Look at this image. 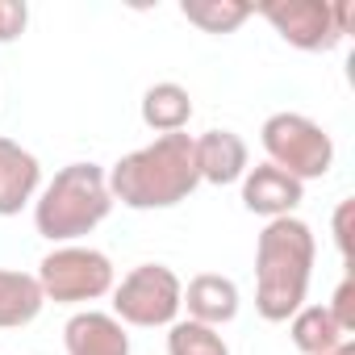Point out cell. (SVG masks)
<instances>
[{
  "label": "cell",
  "instance_id": "obj_1",
  "mask_svg": "<svg viewBox=\"0 0 355 355\" xmlns=\"http://www.w3.org/2000/svg\"><path fill=\"white\" fill-rule=\"evenodd\" d=\"M113 201L125 209H171L197 193L201 171H197V138L180 134H159L155 142L130 150L113 163L105 175Z\"/></svg>",
  "mask_w": 355,
  "mask_h": 355
},
{
  "label": "cell",
  "instance_id": "obj_2",
  "mask_svg": "<svg viewBox=\"0 0 355 355\" xmlns=\"http://www.w3.org/2000/svg\"><path fill=\"white\" fill-rule=\"evenodd\" d=\"M318 243L301 218H276L255 243V309L263 322H288L309 293Z\"/></svg>",
  "mask_w": 355,
  "mask_h": 355
},
{
  "label": "cell",
  "instance_id": "obj_3",
  "mask_svg": "<svg viewBox=\"0 0 355 355\" xmlns=\"http://www.w3.org/2000/svg\"><path fill=\"white\" fill-rule=\"evenodd\" d=\"M109 209H113V193L105 180V167L67 163L63 171H55V180L34 201V226L42 239L67 247V243L92 234L109 218Z\"/></svg>",
  "mask_w": 355,
  "mask_h": 355
},
{
  "label": "cell",
  "instance_id": "obj_4",
  "mask_svg": "<svg viewBox=\"0 0 355 355\" xmlns=\"http://www.w3.org/2000/svg\"><path fill=\"white\" fill-rule=\"evenodd\" d=\"M268 163L288 171L293 180H322L334 163V138L305 113H272L259 130Z\"/></svg>",
  "mask_w": 355,
  "mask_h": 355
},
{
  "label": "cell",
  "instance_id": "obj_5",
  "mask_svg": "<svg viewBox=\"0 0 355 355\" xmlns=\"http://www.w3.org/2000/svg\"><path fill=\"white\" fill-rule=\"evenodd\" d=\"M38 284L42 297L55 305H84V301H101L105 293H113V263L105 251L96 247H55L42 263H38Z\"/></svg>",
  "mask_w": 355,
  "mask_h": 355
},
{
  "label": "cell",
  "instance_id": "obj_6",
  "mask_svg": "<svg viewBox=\"0 0 355 355\" xmlns=\"http://www.w3.org/2000/svg\"><path fill=\"white\" fill-rule=\"evenodd\" d=\"M180 297L184 284L171 268L163 263H138L134 272L121 276V284H113V318L121 326H171L180 313Z\"/></svg>",
  "mask_w": 355,
  "mask_h": 355
},
{
  "label": "cell",
  "instance_id": "obj_7",
  "mask_svg": "<svg viewBox=\"0 0 355 355\" xmlns=\"http://www.w3.org/2000/svg\"><path fill=\"white\" fill-rule=\"evenodd\" d=\"M259 13L297 51H334L351 30L347 0H272Z\"/></svg>",
  "mask_w": 355,
  "mask_h": 355
},
{
  "label": "cell",
  "instance_id": "obj_8",
  "mask_svg": "<svg viewBox=\"0 0 355 355\" xmlns=\"http://www.w3.org/2000/svg\"><path fill=\"white\" fill-rule=\"evenodd\" d=\"M305 201V184L293 180L288 171L272 167V163H259V167H247L243 175V205L268 222L276 218H293V209Z\"/></svg>",
  "mask_w": 355,
  "mask_h": 355
},
{
  "label": "cell",
  "instance_id": "obj_9",
  "mask_svg": "<svg viewBox=\"0 0 355 355\" xmlns=\"http://www.w3.org/2000/svg\"><path fill=\"white\" fill-rule=\"evenodd\" d=\"M42 184V163L13 138H0V218L21 214Z\"/></svg>",
  "mask_w": 355,
  "mask_h": 355
},
{
  "label": "cell",
  "instance_id": "obj_10",
  "mask_svg": "<svg viewBox=\"0 0 355 355\" xmlns=\"http://www.w3.org/2000/svg\"><path fill=\"white\" fill-rule=\"evenodd\" d=\"M180 309H189V322H201V326H226L239 318V284L230 276H218V272H201L189 280L184 297H180Z\"/></svg>",
  "mask_w": 355,
  "mask_h": 355
},
{
  "label": "cell",
  "instance_id": "obj_11",
  "mask_svg": "<svg viewBox=\"0 0 355 355\" xmlns=\"http://www.w3.org/2000/svg\"><path fill=\"white\" fill-rule=\"evenodd\" d=\"M67 355H130V334L113 313L101 309H80L63 326Z\"/></svg>",
  "mask_w": 355,
  "mask_h": 355
},
{
  "label": "cell",
  "instance_id": "obj_12",
  "mask_svg": "<svg viewBox=\"0 0 355 355\" xmlns=\"http://www.w3.org/2000/svg\"><path fill=\"white\" fill-rule=\"evenodd\" d=\"M251 167V155H247V142L234 134V130H209L197 138V171H201V180L205 184H234L243 180Z\"/></svg>",
  "mask_w": 355,
  "mask_h": 355
},
{
  "label": "cell",
  "instance_id": "obj_13",
  "mask_svg": "<svg viewBox=\"0 0 355 355\" xmlns=\"http://www.w3.org/2000/svg\"><path fill=\"white\" fill-rule=\"evenodd\" d=\"M42 305H46V297H42L38 276L0 268V330H21V326H30L42 313Z\"/></svg>",
  "mask_w": 355,
  "mask_h": 355
},
{
  "label": "cell",
  "instance_id": "obj_14",
  "mask_svg": "<svg viewBox=\"0 0 355 355\" xmlns=\"http://www.w3.org/2000/svg\"><path fill=\"white\" fill-rule=\"evenodd\" d=\"M189 117H193L189 88L171 84V80L146 88V96H142V121H146V130H155V134H180L189 125Z\"/></svg>",
  "mask_w": 355,
  "mask_h": 355
},
{
  "label": "cell",
  "instance_id": "obj_15",
  "mask_svg": "<svg viewBox=\"0 0 355 355\" xmlns=\"http://www.w3.org/2000/svg\"><path fill=\"white\" fill-rule=\"evenodd\" d=\"M288 334H293V347L301 351V355H326V351H334L347 334L334 326V318H330V309L326 305H301L293 318H288Z\"/></svg>",
  "mask_w": 355,
  "mask_h": 355
},
{
  "label": "cell",
  "instance_id": "obj_16",
  "mask_svg": "<svg viewBox=\"0 0 355 355\" xmlns=\"http://www.w3.org/2000/svg\"><path fill=\"white\" fill-rule=\"evenodd\" d=\"M180 13H184L197 30H205V34H234L255 9L243 5V0H184Z\"/></svg>",
  "mask_w": 355,
  "mask_h": 355
},
{
  "label": "cell",
  "instance_id": "obj_17",
  "mask_svg": "<svg viewBox=\"0 0 355 355\" xmlns=\"http://www.w3.org/2000/svg\"><path fill=\"white\" fill-rule=\"evenodd\" d=\"M167 355H230V347L214 326H201V322L184 318V322H171Z\"/></svg>",
  "mask_w": 355,
  "mask_h": 355
},
{
  "label": "cell",
  "instance_id": "obj_18",
  "mask_svg": "<svg viewBox=\"0 0 355 355\" xmlns=\"http://www.w3.org/2000/svg\"><path fill=\"white\" fill-rule=\"evenodd\" d=\"M330 318H334V326L351 338L355 334V280L351 276H343L338 280V288H334V297H330Z\"/></svg>",
  "mask_w": 355,
  "mask_h": 355
},
{
  "label": "cell",
  "instance_id": "obj_19",
  "mask_svg": "<svg viewBox=\"0 0 355 355\" xmlns=\"http://www.w3.org/2000/svg\"><path fill=\"white\" fill-rule=\"evenodd\" d=\"M30 26L26 0H0V42H17Z\"/></svg>",
  "mask_w": 355,
  "mask_h": 355
},
{
  "label": "cell",
  "instance_id": "obj_20",
  "mask_svg": "<svg viewBox=\"0 0 355 355\" xmlns=\"http://www.w3.org/2000/svg\"><path fill=\"white\" fill-rule=\"evenodd\" d=\"M351 218H355V201H343L334 209V247H338L343 263H351Z\"/></svg>",
  "mask_w": 355,
  "mask_h": 355
},
{
  "label": "cell",
  "instance_id": "obj_21",
  "mask_svg": "<svg viewBox=\"0 0 355 355\" xmlns=\"http://www.w3.org/2000/svg\"><path fill=\"white\" fill-rule=\"evenodd\" d=\"M326 355H355V343H351V338H343V343H338L334 351H326Z\"/></svg>",
  "mask_w": 355,
  "mask_h": 355
}]
</instances>
